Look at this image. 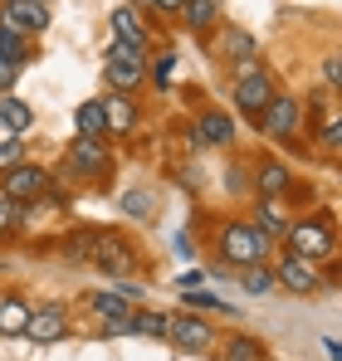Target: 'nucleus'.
Returning a JSON list of instances; mask_svg holds the SVG:
<instances>
[{
  "label": "nucleus",
  "instance_id": "nucleus-1",
  "mask_svg": "<svg viewBox=\"0 0 342 361\" xmlns=\"http://www.w3.org/2000/svg\"><path fill=\"white\" fill-rule=\"evenodd\" d=\"M64 254L93 264V269L108 274V279H132V274H142V254L122 240V235H113V230H73V235L64 240Z\"/></svg>",
  "mask_w": 342,
  "mask_h": 361
},
{
  "label": "nucleus",
  "instance_id": "nucleus-2",
  "mask_svg": "<svg viewBox=\"0 0 342 361\" xmlns=\"http://www.w3.org/2000/svg\"><path fill=\"white\" fill-rule=\"evenodd\" d=\"M284 249L288 254H303V259H333V249H338V235H333V220L323 215V220H288L284 225Z\"/></svg>",
  "mask_w": 342,
  "mask_h": 361
},
{
  "label": "nucleus",
  "instance_id": "nucleus-3",
  "mask_svg": "<svg viewBox=\"0 0 342 361\" xmlns=\"http://www.w3.org/2000/svg\"><path fill=\"white\" fill-rule=\"evenodd\" d=\"M269 235H259L249 220H230L225 230H220V259L235 264V269H244V264H264L269 259Z\"/></svg>",
  "mask_w": 342,
  "mask_h": 361
},
{
  "label": "nucleus",
  "instance_id": "nucleus-4",
  "mask_svg": "<svg viewBox=\"0 0 342 361\" xmlns=\"http://www.w3.org/2000/svg\"><path fill=\"white\" fill-rule=\"evenodd\" d=\"M64 166H69V176H73V180H103V176H113L108 137H73V142H69Z\"/></svg>",
  "mask_w": 342,
  "mask_h": 361
},
{
  "label": "nucleus",
  "instance_id": "nucleus-5",
  "mask_svg": "<svg viewBox=\"0 0 342 361\" xmlns=\"http://www.w3.org/2000/svg\"><path fill=\"white\" fill-rule=\"evenodd\" d=\"M162 342H171V347L186 352V357H206V352L216 347V327L206 322V312H171Z\"/></svg>",
  "mask_w": 342,
  "mask_h": 361
},
{
  "label": "nucleus",
  "instance_id": "nucleus-6",
  "mask_svg": "<svg viewBox=\"0 0 342 361\" xmlns=\"http://www.w3.org/2000/svg\"><path fill=\"white\" fill-rule=\"evenodd\" d=\"M323 283H328V274H323L318 259H303V254H288V249L279 254V264H274V288L308 298V293H318Z\"/></svg>",
  "mask_w": 342,
  "mask_h": 361
},
{
  "label": "nucleus",
  "instance_id": "nucleus-7",
  "mask_svg": "<svg viewBox=\"0 0 342 361\" xmlns=\"http://www.w3.org/2000/svg\"><path fill=\"white\" fill-rule=\"evenodd\" d=\"M83 307L98 317V327H103V337H127V322H132V302L113 293V288H88L83 293Z\"/></svg>",
  "mask_w": 342,
  "mask_h": 361
},
{
  "label": "nucleus",
  "instance_id": "nucleus-8",
  "mask_svg": "<svg viewBox=\"0 0 342 361\" xmlns=\"http://www.w3.org/2000/svg\"><path fill=\"white\" fill-rule=\"evenodd\" d=\"M274 93H279V83H274L269 68H244V73L235 78V108H240L244 118H254V122H259L264 108H269Z\"/></svg>",
  "mask_w": 342,
  "mask_h": 361
},
{
  "label": "nucleus",
  "instance_id": "nucleus-9",
  "mask_svg": "<svg viewBox=\"0 0 342 361\" xmlns=\"http://www.w3.org/2000/svg\"><path fill=\"white\" fill-rule=\"evenodd\" d=\"M49 171L45 166H35V161H20V166H10V171H0V190L10 195V200H20V205H35V200H45L49 195Z\"/></svg>",
  "mask_w": 342,
  "mask_h": 361
},
{
  "label": "nucleus",
  "instance_id": "nucleus-10",
  "mask_svg": "<svg viewBox=\"0 0 342 361\" xmlns=\"http://www.w3.org/2000/svg\"><path fill=\"white\" fill-rule=\"evenodd\" d=\"M298 127H303V98H293V93H274L269 108L259 113V132L274 137V142H288V137H298Z\"/></svg>",
  "mask_w": 342,
  "mask_h": 361
},
{
  "label": "nucleus",
  "instance_id": "nucleus-11",
  "mask_svg": "<svg viewBox=\"0 0 342 361\" xmlns=\"http://www.w3.org/2000/svg\"><path fill=\"white\" fill-rule=\"evenodd\" d=\"M25 337H30L35 347H54V342H64V337H69V307H64V302H40V307H30Z\"/></svg>",
  "mask_w": 342,
  "mask_h": 361
},
{
  "label": "nucleus",
  "instance_id": "nucleus-12",
  "mask_svg": "<svg viewBox=\"0 0 342 361\" xmlns=\"http://www.w3.org/2000/svg\"><path fill=\"white\" fill-rule=\"evenodd\" d=\"M0 25L20 30L25 39L49 30V0H0Z\"/></svg>",
  "mask_w": 342,
  "mask_h": 361
},
{
  "label": "nucleus",
  "instance_id": "nucleus-13",
  "mask_svg": "<svg viewBox=\"0 0 342 361\" xmlns=\"http://www.w3.org/2000/svg\"><path fill=\"white\" fill-rule=\"evenodd\" d=\"M235 142V118L220 108H206L191 127V147H230Z\"/></svg>",
  "mask_w": 342,
  "mask_h": 361
},
{
  "label": "nucleus",
  "instance_id": "nucleus-14",
  "mask_svg": "<svg viewBox=\"0 0 342 361\" xmlns=\"http://www.w3.org/2000/svg\"><path fill=\"white\" fill-rule=\"evenodd\" d=\"M254 185H259V195L264 200H288L293 195V176H288V166L284 161H259V171H254Z\"/></svg>",
  "mask_w": 342,
  "mask_h": 361
},
{
  "label": "nucleus",
  "instance_id": "nucleus-15",
  "mask_svg": "<svg viewBox=\"0 0 342 361\" xmlns=\"http://www.w3.org/2000/svg\"><path fill=\"white\" fill-rule=\"evenodd\" d=\"M30 127H35V108L20 103V98H10V93H0V132L5 137H25Z\"/></svg>",
  "mask_w": 342,
  "mask_h": 361
},
{
  "label": "nucleus",
  "instance_id": "nucleus-16",
  "mask_svg": "<svg viewBox=\"0 0 342 361\" xmlns=\"http://www.w3.org/2000/svg\"><path fill=\"white\" fill-rule=\"evenodd\" d=\"M103 118H108V132H113V137H127L142 113H137V103H132L127 93H113V98H103Z\"/></svg>",
  "mask_w": 342,
  "mask_h": 361
},
{
  "label": "nucleus",
  "instance_id": "nucleus-17",
  "mask_svg": "<svg viewBox=\"0 0 342 361\" xmlns=\"http://www.w3.org/2000/svg\"><path fill=\"white\" fill-rule=\"evenodd\" d=\"M30 322V302L20 293H0V337H25Z\"/></svg>",
  "mask_w": 342,
  "mask_h": 361
},
{
  "label": "nucleus",
  "instance_id": "nucleus-18",
  "mask_svg": "<svg viewBox=\"0 0 342 361\" xmlns=\"http://www.w3.org/2000/svg\"><path fill=\"white\" fill-rule=\"evenodd\" d=\"M73 132L78 137H108V118H103V98H88L73 108Z\"/></svg>",
  "mask_w": 342,
  "mask_h": 361
},
{
  "label": "nucleus",
  "instance_id": "nucleus-19",
  "mask_svg": "<svg viewBox=\"0 0 342 361\" xmlns=\"http://www.w3.org/2000/svg\"><path fill=\"white\" fill-rule=\"evenodd\" d=\"M103 78H108V88H113V93H127V98H132V93L147 83V68H142V63H108V68H103Z\"/></svg>",
  "mask_w": 342,
  "mask_h": 361
},
{
  "label": "nucleus",
  "instance_id": "nucleus-20",
  "mask_svg": "<svg viewBox=\"0 0 342 361\" xmlns=\"http://www.w3.org/2000/svg\"><path fill=\"white\" fill-rule=\"evenodd\" d=\"M220 361H269V347L249 332H235L225 347H220Z\"/></svg>",
  "mask_w": 342,
  "mask_h": 361
},
{
  "label": "nucleus",
  "instance_id": "nucleus-21",
  "mask_svg": "<svg viewBox=\"0 0 342 361\" xmlns=\"http://www.w3.org/2000/svg\"><path fill=\"white\" fill-rule=\"evenodd\" d=\"M113 39H137L147 44V25L137 15V5H113Z\"/></svg>",
  "mask_w": 342,
  "mask_h": 361
},
{
  "label": "nucleus",
  "instance_id": "nucleus-22",
  "mask_svg": "<svg viewBox=\"0 0 342 361\" xmlns=\"http://www.w3.org/2000/svg\"><path fill=\"white\" fill-rule=\"evenodd\" d=\"M167 317H171V312H157V307H132V322H127V332L162 342V337H167Z\"/></svg>",
  "mask_w": 342,
  "mask_h": 361
},
{
  "label": "nucleus",
  "instance_id": "nucleus-23",
  "mask_svg": "<svg viewBox=\"0 0 342 361\" xmlns=\"http://www.w3.org/2000/svg\"><path fill=\"white\" fill-rule=\"evenodd\" d=\"M240 288H244L249 298L274 293V269H269V264H244V269H240Z\"/></svg>",
  "mask_w": 342,
  "mask_h": 361
},
{
  "label": "nucleus",
  "instance_id": "nucleus-24",
  "mask_svg": "<svg viewBox=\"0 0 342 361\" xmlns=\"http://www.w3.org/2000/svg\"><path fill=\"white\" fill-rule=\"evenodd\" d=\"M0 59L15 63V68L30 63V39H25L20 30H10V25H0Z\"/></svg>",
  "mask_w": 342,
  "mask_h": 361
},
{
  "label": "nucleus",
  "instance_id": "nucleus-25",
  "mask_svg": "<svg viewBox=\"0 0 342 361\" xmlns=\"http://www.w3.org/2000/svg\"><path fill=\"white\" fill-rule=\"evenodd\" d=\"M216 15H220V10H216V0H186L176 20H181L186 30H211V25H216Z\"/></svg>",
  "mask_w": 342,
  "mask_h": 361
},
{
  "label": "nucleus",
  "instance_id": "nucleus-26",
  "mask_svg": "<svg viewBox=\"0 0 342 361\" xmlns=\"http://www.w3.org/2000/svg\"><path fill=\"white\" fill-rule=\"evenodd\" d=\"M249 225H254V230H259V235H269V240H279V235H284V210H279V200H259V210H254V220H249Z\"/></svg>",
  "mask_w": 342,
  "mask_h": 361
},
{
  "label": "nucleus",
  "instance_id": "nucleus-27",
  "mask_svg": "<svg viewBox=\"0 0 342 361\" xmlns=\"http://www.w3.org/2000/svg\"><path fill=\"white\" fill-rule=\"evenodd\" d=\"M117 205H122V215H132V220H152V215H157V195H152V190H127Z\"/></svg>",
  "mask_w": 342,
  "mask_h": 361
},
{
  "label": "nucleus",
  "instance_id": "nucleus-28",
  "mask_svg": "<svg viewBox=\"0 0 342 361\" xmlns=\"http://www.w3.org/2000/svg\"><path fill=\"white\" fill-rule=\"evenodd\" d=\"M108 63H142V68H147V44H137V39H113V44H108Z\"/></svg>",
  "mask_w": 342,
  "mask_h": 361
},
{
  "label": "nucleus",
  "instance_id": "nucleus-29",
  "mask_svg": "<svg viewBox=\"0 0 342 361\" xmlns=\"http://www.w3.org/2000/svg\"><path fill=\"white\" fill-rule=\"evenodd\" d=\"M181 298H186V312H230V317H235V307H225V302L216 298V293H201V288H186Z\"/></svg>",
  "mask_w": 342,
  "mask_h": 361
},
{
  "label": "nucleus",
  "instance_id": "nucleus-30",
  "mask_svg": "<svg viewBox=\"0 0 342 361\" xmlns=\"http://www.w3.org/2000/svg\"><path fill=\"white\" fill-rule=\"evenodd\" d=\"M25 225V205L20 200H10L5 190H0V235H15Z\"/></svg>",
  "mask_w": 342,
  "mask_h": 361
},
{
  "label": "nucleus",
  "instance_id": "nucleus-31",
  "mask_svg": "<svg viewBox=\"0 0 342 361\" xmlns=\"http://www.w3.org/2000/svg\"><path fill=\"white\" fill-rule=\"evenodd\" d=\"M20 161H25V147H20V137H5V142H0V171L20 166Z\"/></svg>",
  "mask_w": 342,
  "mask_h": 361
},
{
  "label": "nucleus",
  "instance_id": "nucleus-32",
  "mask_svg": "<svg viewBox=\"0 0 342 361\" xmlns=\"http://www.w3.org/2000/svg\"><path fill=\"white\" fill-rule=\"evenodd\" d=\"M230 54H235V59H254V39H249L244 30H230Z\"/></svg>",
  "mask_w": 342,
  "mask_h": 361
},
{
  "label": "nucleus",
  "instance_id": "nucleus-33",
  "mask_svg": "<svg viewBox=\"0 0 342 361\" xmlns=\"http://www.w3.org/2000/svg\"><path fill=\"white\" fill-rule=\"evenodd\" d=\"M171 68H176V54H162L157 59V78H152L157 88H171Z\"/></svg>",
  "mask_w": 342,
  "mask_h": 361
},
{
  "label": "nucleus",
  "instance_id": "nucleus-34",
  "mask_svg": "<svg viewBox=\"0 0 342 361\" xmlns=\"http://www.w3.org/2000/svg\"><path fill=\"white\" fill-rule=\"evenodd\" d=\"M181 5H186V0H147V10H157V15H167V20L181 15Z\"/></svg>",
  "mask_w": 342,
  "mask_h": 361
},
{
  "label": "nucleus",
  "instance_id": "nucleus-35",
  "mask_svg": "<svg viewBox=\"0 0 342 361\" xmlns=\"http://www.w3.org/2000/svg\"><path fill=\"white\" fill-rule=\"evenodd\" d=\"M323 78H328V88H338V83H342V63H338V54H328V59H323Z\"/></svg>",
  "mask_w": 342,
  "mask_h": 361
},
{
  "label": "nucleus",
  "instance_id": "nucleus-36",
  "mask_svg": "<svg viewBox=\"0 0 342 361\" xmlns=\"http://www.w3.org/2000/svg\"><path fill=\"white\" fill-rule=\"evenodd\" d=\"M201 283H206V274H201V269H191V274H176V288H181V293H186V288H201Z\"/></svg>",
  "mask_w": 342,
  "mask_h": 361
},
{
  "label": "nucleus",
  "instance_id": "nucleus-37",
  "mask_svg": "<svg viewBox=\"0 0 342 361\" xmlns=\"http://www.w3.org/2000/svg\"><path fill=\"white\" fill-rule=\"evenodd\" d=\"M15 78H20V68L0 59V93H10V88H15Z\"/></svg>",
  "mask_w": 342,
  "mask_h": 361
},
{
  "label": "nucleus",
  "instance_id": "nucleus-38",
  "mask_svg": "<svg viewBox=\"0 0 342 361\" xmlns=\"http://www.w3.org/2000/svg\"><path fill=\"white\" fill-rule=\"evenodd\" d=\"M323 352H328V361H342V347H338V337H328V342H323Z\"/></svg>",
  "mask_w": 342,
  "mask_h": 361
},
{
  "label": "nucleus",
  "instance_id": "nucleus-39",
  "mask_svg": "<svg viewBox=\"0 0 342 361\" xmlns=\"http://www.w3.org/2000/svg\"><path fill=\"white\" fill-rule=\"evenodd\" d=\"M127 5H142V10H147V0H127Z\"/></svg>",
  "mask_w": 342,
  "mask_h": 361
}]
</instances>
